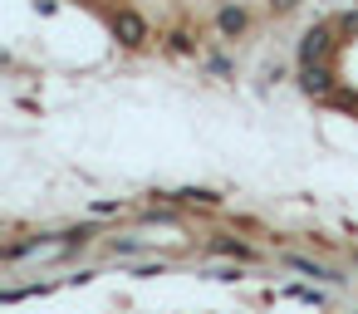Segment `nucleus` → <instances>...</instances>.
<instances>
[{
	"mask_svg": "<svg viewBox=\"0 0 358 314\" xmlns=\"http://www.w3.org/2000/svg\"><path fill=\"white\" fill-rule=\"evenodd\" d=\"M329 55H334V30H324V25L304 30V40H299V64H324Z\"/></svg>",
	"mask_w": 358,
	"mask_h": 314,
	"instance_id": "1",
	"label": "nucleus"
},
{
	"mask_svg": "<svg viewBox=\"0 0 358 314\" xmlns=\"http://www.w3.org/2000/svg\"><path fill=\"white\" fill-rule=\"evenodd\" d=\"M270 6H275V10H294V6H299V0H270Z\"/></svg>",
	"mask_w": 358,
	"mask_h": 314,
	"instance_id": "9",
	"label": "nucleus"
},
{
	"mask_svg": "<svg viewBox=\"0 0 358 314\" xmlns=\"http://www.w3.org/2000/svg\"><path fill=\"white\" fill-rule=\"evenodd\" d=\"M329 84H334V69L329 64H304L299 69V89L304 94H329Z\"/></svg>",
	"mask_w": 358,
	"mask_h": 314,
	"instance_id": "3",
	"label": "nucleus"
},
{
	"mask_svg": "<svg viewBox=\"0 0 358 314\" xmlns=\"http://www.w3.org/2000/svg\"><path fill=\"white\" fill-rule=\"evenodd\" d=\"M245 25H250V15H245V10H241V6H226V10H221V15H216V30H221V35H226V40H236V35H241V30H245Z\"/></svg>",
	"mask_w": 358,
	"mask_h": 314,
	"instance_id": "4",
	"label": "nucleus"
},
{
	"mask_svg": "<svg viewBox=\"0 0 358 314\" xmlns=\"http://www.w3.org/2000/svg\"><path fill=\"white\" fill-rule=\"evenodd\" d=\"M353 236H358V231H353Z\"/></svg>",
	"mask_w": 358,
	"mask_h": 314,
	"instance_id": "10",
	"label": "nucleus"
},
{
	"mask_svg": "<svg viewBox=\"0 0 358 314\" xmlns=\"http://www.w3.org/2000/svg\"><path fill=\"white\" fill-rule=\"evenodd\" d=\"M113 35H118L128 50H143V45H148V25H143L138 10H118V15H113Z\"/></svg>",
	"mask_w": 358,
	"mask_h": 314,
	"instance_id": "2",
	"label": "nucleus"
},
{
	"mask_svg": "<svg viewBox=\"0 0 358 314\" xmlns=\"http://www.w3.org/2000/svg\"><path fill=\"white\" fill-rule=\"evenodd\" d=\"M338 30H343V35H358V10H348V15L338 20Z\"/></svg>",
	"mask_w": 358,
	"mask_h": 314,
	"instance_id": "8",
	"label": "nucleus"
},
{
	"mask_svg": "<svg viewBox=\"0 0 358 314\" xmlns=\"http://www.w3.org/2000/svg\"><path fill=\"white\" fill-rule=\"evenodd\" d=\"M172 50H177V55H192L196 45H192V35H187V30H177V35H172Z\"/></svg>",
	"mask_w": 358,
	"mask_h": 314,
	"instance_id": "7",
	"label": "nucleus"
},
{
	"mask_svg": "<svg viewBox=\"0 0 358 314\" xmlns=\"http://www.w3.org/2000/svg\"><path fill=\"white\" fill-rule=\"evenodd\" d=\"M285 265L299 270V275H314V280H338V275H329L324 265H314V260H304V255H285Z\"/></svg>",
	"mask_w": 358,
	"mask_h": 314,
	"instance_id": "5",
	"label": "nucleus"
},
{
	"mask_svg": "<svg viewBox=\"0 0 358 314\" xmlns=\"http://www.w3.org/2000/svg\"><path fill=\"white\" fill-rule=\"evenodd\" d=\"M211 250H221V255H236V260H250V250H245L241 241H231V236H216V241H211Z\"/></svg>",
	"mask_w": 358,
	"mask_h": 314,
	"instance_id": "6",
	"label": "nucleus"
}]
</instances>
